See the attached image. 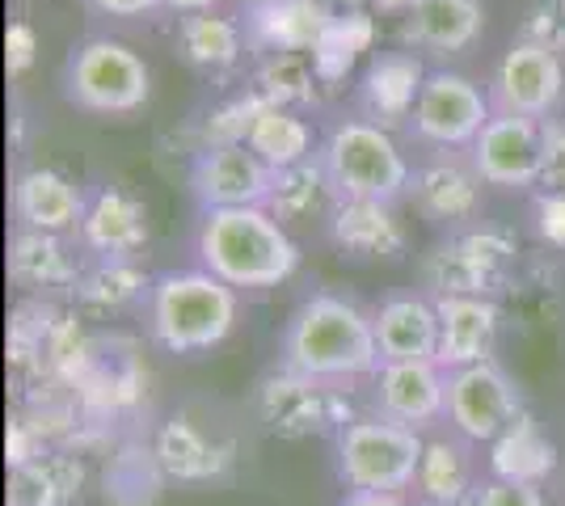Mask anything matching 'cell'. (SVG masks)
<instances>
[{
	"label": "cell",
	"instance_id": "29",
	"mask_svg": "<svg viewBox=\"0 0 565 506\" xmlns=\"http://www.w3.org/2000/svg\"><path fill=\"white\" fill-rule=\"evenodd\" d=\"M81 485V469L68 460H34L18 464L9 485V506H64Z\"/></svg>",
	"mask_w": 565,
	"mask_h": 506
},
{
	"label": "cell",
	"instance_id": "8",
	"mask_svg": "<svg viewBox=\"0 0 565 506\" xmlns=\"http://www.w3.org/2000/svg\"><path fill=\"white\" fill-rule=\"evenodd\" d=\"M469 157L486 186L532 191L544 182V165H548V122L494 110V119L472 140Z\"/></svg>",
	"mask_w": 565,
	"mask_h": 506
},
{
	"label": "cell",
	"instance_id": "28",
	"mask_svg": "<svg viewBox=\"0 0 565 506\" xmlns=\"http://www.w3.org/2000/svg\"><path fill=\"white\" fill-rule=\"evenodd\" d=\"M321 392L326 385H317V380H305V376H291V372H282V388L279 385H266V401H279L275 410H266V422L275 427L279 434H305V431H321L326 422H330V413L321 410L317 401H321Z\"/></svg>",
	"mask_w": 565,
	"mask_h": 506
},
{
	"label": "cell",
	"instance_id": "24",
	"mask_svg": "<svg viewBox=\"0 0 565 506\" xmlns=\"http://www.w3.org/2000/svg\"><path fill=\"white\" fill-rule=\"evenodd\" d=\"M245 144L254 148L266 165L282 173V169H296L305 165V161H312L321 136H312V127L296 110L275 106V101H262L254 122H249V131H245Z\"/></svg>",
	"mask_w": 565,
	"mask_h": 506
},
{
	"label": "cell",
	"instance_id": "16",
	"mask_svg": "<svg viewBox=\"0 0 565 506\" xmlns=\"http://www.w3.org/2000/svg\"><path fill=\"white\" fill-rule=\"evenodd\" d=\"M85 207L89 194L55 169H25L13 182V216L30 233H51V237L81 233Z\"/></svg>",
	"mask_w": 565,
	"mask_h": 506
},
{
	"label": "cell",
	"instance_id": "27",
	"mask_svg": "<svg viewBox=\"0 0 565 506\" xmlns=\"http://www.w3.org/2000/svg\"><path fill=\"white\" fill-rule=\"evenodd\" d=\"M241 39H245V25L212 18V13H194L178 25V47L194 68H228L241 55Z\"/></svg>",
	"mask_w": 565,
	"mask_h": 506
},
{
	"label": "cell",
	"instance_id": "30",
	"mask_svg": "<svg viewBox=\"0 0 565 506\" xmlns=\"http://www.w3.org/2000/svg\"><path fill=\"white\" fill-rule=\"evenodd\" d=\"M321 203H338V194H333L326 169L317 165V157H312V161H305V165L282 169L279 182H275V194H270L266 207L287 224V219H308Z\"/></svg>",
	"mask_w": 565,
	"mask_h": 506
},
{
	"label": "cell",
	"instance_id": "5",
	"mask_svg": "<svg viewBox=\"0 0 565 506\" xmlns=\"http://www.w3.org/2000/svg\"><path fill=\"white\" fill-rule=\"evenodd\" d=\"M338 477L347 489H380V494H405L414 489L418 464H423L426 439L388 418H351L338 427Z\"/></svg>",
	"mask_w": 565,
	"mask_h": 506
},
{
	"label": "cell",
	"instance_id": "36",
	"mask_svg": "<svg viewBox=\"0 0 565 506\" xmlns=\"http://www.w3.org/2000/svg\"><path fill=\"white\" fill-rule=\"evenodd\" d=\"M220 0H166L169 13H178V18H194V13H212Z\"/></svg>",
	"mask_w": 565,
	"mask_h": 506
},
{
	"label": "cell",
	"instance_id": "35",
	"mask_svg": "<svg viewBox=\"0 0 565 506\" xmlns=\"http://www.w3.org/2000/svg\"><path fill=\"white\" fill-rule=\"evenodd\" d=\"M338 506H409L405 494H380V489H347Z\"/></svg>",
	"mask_w": 565,
	"mask_h": 506
},
{
	"label": "cell",
	"instance_id": "1",
	"mask_svg": "<svg viewBox=\"0 0 565 506\" xmlns=\"http://www.w3.org/2000/svg\"><path fill=\"white\" fill-rule=\"evenodd\" d=\"M282 372L305 376L317 385H347L380 372V346L372 313L347 295L312 291L300 309L287 316L279 342Z\"/></svg>",
	"mask_w": 565,
	"mask_h": 506
},
{
	"label": "cell",
	"instance_id": "21",
	"mask_svg": "<svg viewBox=\"0 0 565 506\" xmlns=\"http://www.w3.org/2000/svg\"><path fill=\"white\" fill-rule=\"evenodd\" d=\"M81 241L94 249L102 262H127L148 241V212L131 194L102 186L89 194V207L81 219Z\"/></svg>",
	"mask_w": 565,
	"mask_h": 506
},
{
	"label": "cell",
	"instance_id": "10",
	"mask_svg": "<svg viewBox=\"0 0 565 506\" xmlns=\"http://www.w3.org/2000/svg\"><path fill=\"white\" fill-rule=\"evenodd\" d=\"M565 97V64L557 51L519 39L498 60L490 76V101L498 115H523V119L548 122Z\"/></svg>",
	"mask_w": 565,
	"mask_h": 506
},
{
	"label": "cell",
	"instance_id": "23",
	"mask_svg": "<svg viewBox=\"0 0 565 506\" xmlns=\"http://www.w3.org/2000/svg\"><path fill=\"white\" fill-rule=\"evenodd\" d=\"M486 13L477 0H414L409 4V22H405V39L414 47L439 51H465L481 39Z\"/></svg>",
	"mask_w": 565,
	"mask_h": 506
},
{
	"label": "cell",
	"instance_id": "20",
	"mask_svg": "<svg viewBox=\"0 0 565 506\" xmlns=\"http://www.w3.org/2000/svg\"><path fill=\"white\" fill-rule=\"evenodd\" d=\"M376 346L384 363L435 359L439 355V309L426 295H388L372 313Z\"/></svg>",
	"mask_w": 565,
	"mask_h": 506
},
{
	"label": "cell",
	"instance_id": "25",
	"mask_svg": "<svg viewBox=\"0 0 565 506\" xmlns=\"http://www.w3.org/2000/svg\"><path fill=\"white\" fill-rule=\"evenodd\" d=\"M557 464V448L541 434V427L519 413L507 431L490 443V473L494 477H507V482H527L541 485Z\"/></svg>",
	"mask_w": 565,
	"mask_h": 506
},
{
	"label": "cell",
	"instance_id": "22",
	"mask_svg": "<svg viewBox=\"0 0 565 506\" xmlns=\"http://www.w3.org/2000/svg\"><path fill=\"white\" fill-rule=\"evenodd\" d=\"M465 434H456L448 427V434L439 439H426L423 464H418V477H414V494L426 506H472V494L481 489L477 482V460Z\"/></svg>",
	"mask_w": 565,
	"mask_h": 506
},
{
	"label": "cell",
	"instance_id": "3",
	"mask_svg": "<svg viewBox=\"0 0 565 506\" xmlns=\"http://www.w3.org/2000/svg\"><path fill=\"white\" fill-rule=\"evenodd\" d=\"M236 288L215 279L203 266L166 270L143 291L148 334L169 355H199L212 351L236 325Z\"/></svg>",
	"mask_w": 565,
	"mask_h": 506
},
{
	"label": "cell",
	"instance_id": "34",
	"mask_svg": "<svg viewBox=\"0 0 565 506\" xmlns=\"http://www.w3.org/2000/svg\"><path fill=\"white\" fill-rule=\"evenodd\" d=\"M30 60H34V39L25 25H13L9 30V73H22Z\"/></svg>",
	"mask_w": 565,
	"mask_h": 506
},
{
	"label": "cell",
	"instance_id": "2",
	"mask_svg": "<svg viewBox=\"0 0 565 506\" xmlns=\"http://www.w3.org/2000/svg\"><path fill=\"white\" fill-rule=\"evenodd\" d=\"M194 258L228 288L266 291L296 274L300 249L270 207H224L199 216Z\"/></svg>",
	"mask_w": 565,
	"mask_h": 506
},
{
	"label": "cell",
	"instance_id": "12",
	"mask_svg": "<svg viewBox=\"0 0 565 506\" xmlns=\"http://www.w3.org/2000/svg\"><path fill=\"white\" fill-rule=\"evenodd\" d=\"M372 406L388 422H401L418 434L430 431L448 422V372L435 359L380 363L372 376Z\"/></svg>",
	"mask_w": 565,
	"mask_h": 506
},
{
	"label": "cell",
	"instance_id": "33",
	"mask_svg": "<svg viewBox=\"0 0 565 506\" xmlns=\"http://www.w3.org/2000/svg\"><path fill=\"white\" fill-rule=\"evenodd\" d=\"M102 18H152L157 9H166V0H85Z\"/></svg>",
	"mask_w": 565,
	"mask_h": 506
},
{
	"label": "cell",
	"instance_id": "32",
	"mask_svg": "<svg viewBox=\"0 0 565 506\" xmlns=\"http://www.w3.org/2000/svg\"><path fill=\"white\" fill-rule=\"evenodd\" d=\"M472 506H548L541 485L527 482H507V477H490L472 494Z\"/></svg>",
	"mask_w": 565,
	"mask_h": 506
},
{
	"label": "cell",
	"instance_id": "15",
	"mask_svg": "<svg viewBox=\"0 0 565 506\" xmlns=\"http://www.w3.org/2000/svg\"><path fill=\"white\" fill-rule=\"evenodd\" d=\"M439 355L435 363L444 372L472 367V363H490L498 346V304L490 295H439Z\"/></svg>",
	"mask_w": 565,
	"mask_h": 506
},
{
	"label": "cell",
	"instance_id": "9",
	"mask_svg": "<svg viewBox=\"0 0 565 506\" xmlns=\"http://www.w3.org/2000/svg\"><path fill=\"white\" fill-rule=\"evenodd\" d=\"M279 182V169H270L245 140L199 148L190 165V194L199 212L224 207H266Z\"/></svg>",
	"mask_w": 565,
	"mask_h": 506
},
{
	"label": "cell",
	"instance_id": "7",
	"mask_svg": "<svg viewBox=\"0 0 565 506\" xmlns=\"http://www.w3.org/2000/svg\"><path fill=\"white\" fill-rule=\"evenodd\" d=\"M494 119V101L490 89H481L477 80L451 68L426 73L423 94L414 101L409 115V136L426 148H456L469 152L472 140L481 136V127Z\"/></svg>",
	"mask_w": 565,
	"mask_h": 506
},
{
	"label": "cell",
	"instance_id": "14",
	"mask_svg": "<svg viewBox=\"0 0 565 506\" xmlns=\"http://www.w3.org/2000/svg\"><path fill=\"white\" fill-rule=\"evenodd\" d=\"M511 258V241L502 233H456L448 245H439L426 262V283L435 295H490L502 279V266Z\"/></svg>",
	"mask_w": 565,
	"mask_h": 506
},
{
	"label": "cell",
	"instance_id": "26",
	"mask_svg": "<svg viewBox=\"0 0 565 506\" xmlns=\"http://www.w3.org/2000/svg\"><path fill=\"white\" fill-rule=\"evenodd\" d=\"M9 270H13V279L25 283V288H64V283L76 279V262L64 254L60 237H51V233H30V228H22V233L13 237Z\"/></svg>",
	"mask_w": 565,
	"mask_h": 506
},
{
	"label": "cell",
	"instance_id": "19",
	"mask_svg": "<svg viewBox=\"0 0 565 506\" xmlns=\"http://www.w3.org/2000/svg\"><path fill=\"white\" fill-rule=\"evenodd\" d=\"M245 43L266 51H317L333 25L321 0H258L245 13Z\"/></svg>",
	"mask_w": 565,
	"mask_h": 506
},
{
	"label": "cell",
	"instance_id": "6",
	"mask_svg": "<svg viewBox=\"0 0 565 506\" xmlns=\"http://www.w3.org/2000/svg\"><path fill=\"white\" fill-rule=\"evenodd\" d=\"M152 94L143 55L115 39H85L64 64V97L85 115H136Z\"/></svg>",
	"mask_w": 565,
	"mask_h": 506
},
{
	"label": "cell",
	"instance_id": "18",
	"mask_svg": "<svg viewBox=\"0 0 565 506\" xmlns=\"http://www.w3.org/2000/svg\"><path fill=\"white\" fill-rule=\"evenodd\" d=\"M423 80L426 68L414 51H380L363 73V85H359L363 119L380 122V127H393V122L409 127L414 101L423 94Z\"/></svg>",
	"mask_w": 565,
	"mask_h": 506
},
{
	"label": "cell",
	"instance_id": "31",
	"mask_svg": "<svg viewBox=\"0 0 565 506\" xmlns=\"http://www.w3.org/2000/svg\"><path fill=\"white\" fill-rule=\"evenodd\" d=\"M523 39L565 55V0H536L523 22Z\"/></svg>",
	"mask_w": 565,
	"mask_h": 506
},
{
	"label": "cell",
	"instance_id": "11",
	"mask_svg": "<svg viewBox=\"0 0 565 506\" xmlns=\"http://www.w3.org/2000/svg\"><path fill=\"white\" fill-rule=\"evenodd\" d=\"M519 413L523 397L494 359L448 372V427L469 443H494Z\"/></svg>",
	"mask_w": 565,
	"mask_h": 506
},
{
	"label": "cell",
	"instance_id": "17",
	"mask_svg": "<svg viewBox=\"0 0 565 506\" xmlns=\"http://www.w3.org/2000/svg\"><path fill=\"white\" fill-rule=\"evenodd\" d=\"M330 237L342 254H351L359 262H397L405 254V228H401L393 203H372V198L333 203Z\"/></svg>",
	"mask_w": 565,
	"mask_h": 506
},
{
	"label": "cell",
	"instance_id": "13",
	"mask_svg": "<svg viewBox=\"0 0 565 506\" xmlns=\"http://www.w3.org/2000/svg\"><path fill=\"white\" fill-rule=\"evenodd\" d=\"M481 173L472 165L469 152H456V148H430L423 165L414 169V182H409V198L426 219L435 224H469L481 212Z\"/></svg>",
	"mask_w": 565,
	"mask_h": 506
},
{
	"label": "cell",
	"instance_id": "4",
	"mask_svg": "<svg viewBox=\"0 0 565 506\" xmlns=\"http://www.w3.org/2000/svg\"><path fill=\"white\" fill-rule=\"evenodd\" d=\"M317 165L326 169L338 203L342 198L397 203L409 194V182H414V169H409V157L397 144V136L363 115L338 119L321 131Z\"/></svg>",
	"mask_w": 565,
	"mask_h": 506
}]
</instances>
